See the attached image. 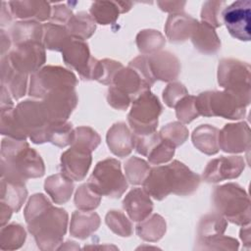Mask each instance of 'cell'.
I'll use <instances>...</instances> for the list:
<instances>
[{
	"label": "cell",
	"instance_id": "30bf717a",
	"mask_svg": "<svg viewBox=\"0 0 251 251\" xmlns=\"http://www.w3.org/2000/svg\"><path fill=\"white\" fill-rule=\"evenodd\" d=\"M113 2H95L91 7V14L96 22L108 25L118 17V8Z\"/></svg>",
	"mask_w": 251,
	"mask_h": 251
},
{
	"label": "cell",
	"instance_id": "52a82bcc",
	"mask_svg": "<svg viewBox=\"0 0 251 251\" xmlns=\"http://www.w3.org/2000/svg\"><path fill=\"white\" fill-rule=\"evenodd\" d=\"M63 57L66 64L76 69L82 76L85 75V78L94 79V71L85 65V62L89 63V51L87 45L82 42V39L76 38V40H71L70 43L68 42L64 49Z\"/></svg>",
	"mask_w": 251,
	"mask_h": 251
},
{
	"label": "cell",
	"instance_id": "8fae6325",
	"mask_svg": "<svg viewBox=\"0 0 251 251\" xmlns=\"http://www.w3.org/2000/svg\"><path fill=\"white\" fill-rule=\"evenodd\" d=\"M81 14L77 15L76 17H74L70 20V25H71V31L76 36V38H80V30L83 27L86 36H90L91 33L95 30V25L94 22L91 20V18L84 14V16H80Z\"/></svg>",
	"mask_w": 251,
	"mask_h": 251
},
{
	"label": "cell",
	"instance_id": "9c48e42d",
	"mask_svg": "<svg viewBox=\"0 0 251 251\" xmlns=\"http://www.w3.org/2000/svg\"><path fill=\"white\" fill-rule=\"evenodd\" d=\"M221 145L224 151L233 152L234 140L244 151L249 148V126L247 124L226 125L221 132Z\"/></svg>",
	"mask_w": 251,
	"mask_h": 251
},
{
	"label": "cell",
	"instance_id": "8992f818",
	"mask_svg": "<svg viewBox=\"0 0 251 251\" xmlns=\"http://www.w3.org/2000/svg\"><path fill=\"white\" fill-rule=\"evenodd\" d=\"M244 169L241 157H223L211 161L204 173L207 181L217 182L226 178L237 177Z\"/></svg>",
	"mask_w": 251,
	"mask_h": 251
},
{
	"label": "cell",
	"instance_id": "277c9868",
	"mask_svg": "<svg viewBox=\"0 0 251 251\" xmlns=\"http://www.w3.org/2000/svg\"><path fill=\"white\" fill-rule=\"evenodd\" d=\"M161 106L158 99L150 92L143 93L133 103L128 121L136 133L151 134L158 124Z\"/></svg>",
	"mask_w": 251,
	"mask_h": 251
},
{
	"label": "cell",
	"instance_id": "6da1fadb",
	"mask_svg": "<svg viewBox=\"0 0 251 251\" xmlns=\"http://www.w3.org/2000/svg\"><path fill=\"white\" fill-rule=\"evenodd\" d=\"M199 183L197 175L189 171L183 164L175 161L168 166L153 169L144 179V189L155 199L161 200L170 192L189 194Z\"/></svg>",
	"mask_w": 251,
	"mask_h": 251
},
{
	"label": "cell",
	"instance_id": "5b68a950",
	"mask_svg": "<svg viewBox=\"0 0 251 251\" xmlns=\"http://www.w3.org/2000/svg\"><path fill=\"white\" fill-rule=\"evenodd\" d=\"M221 15L223 23L232 37L241 41L250 40L251 2L249 0L231 3L223 10Z\"/></svg>",
	"mask_w": 251,
	"mask_h": 251
},
{
	"label": "cell",
	"instance_id": "7a4b0ae2",
	"mask_svg": "<svg viewBox=\"0 0 251 251\" xmlns=\"http://www.w3.org/2000/svg\"><path fill=\"white\" fill-rule=\"evenodd\" d=\"M217 207L230 222L245 225L249 224V198L244 189L237 184H226L217 187Z\"/></svg>",
	"mask_w": 251,
	"mask_h": 251
},
{
	"label": "cell",
	"instance_id": "3957f363",
	"mask_svg": "<svg viewBox=\"0 0 251 251\" xmlns=\"http://www.w3.org/2000/svg\"><path fill=\"white\" fill-rule=\"evenodd\" d=\"M88 185L95 193H101L109 197H120L127 187L120 163L114 159L98 163Z\"/></svg>",
	"mask_w": 251,
	"mask_h": 251
},
{
	"label": "cell",
	"instance_id": "ba28073f",
	"mask_svg": "<svg viewBox=\"0 0 251 251\" xmlns=\"http://www.w3.org/2000/svg\"><path fill=\"white\" fill-rule=\"evenodd\" d=\"M76 159H75L74 154L71 149L62 155V171L65 173V176L68 178H73L75 180H79L85 176L89 166H90V152L88 149L81 150L77 148H73Z\"/></svg>",
	"mask_w": 251,
	"mask_h": 251
}]
</instances>
